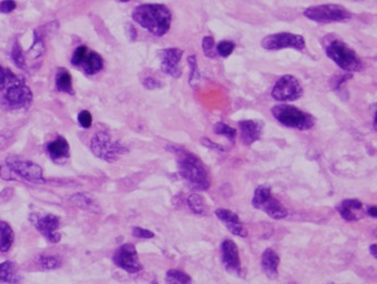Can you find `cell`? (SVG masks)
<instances>
[{
	"mask_svg": "<svg viewBox=\"0 0 377 284\" xmlns=\"http://www.w3.org/2000/svg\"><path fill=\"white\" fill-rule=\"evenodd\" d=\"M165 149L177 156L179 174L191 186V189L197 191L209 190L210 179L208 171L197 156L174 146H167Z\"/></svg>",
	"mask_w": 377,
	"mask_h": 284,
	"instance_id": "cell-1",
	"label": "cell"
},
{
	"mask_svg": "<svg viewBox=\"0 0 377 284\" xmlns=\"http://www.w3.org/2000/svg\"><path fill=\"white\" fill-rule=\"evenodd\" d=\"M132 19L150 34L162 37L169 32L172 14L162 4H144L134 8Z\"/></svg>",
	"mask_w": 377,
	"mask_h": 284,
	"instance_id": "cell-2",
	"label": "cell"
},
{
	"mask_svg": "<svg viewBox=\"0 0 377 284\" xmlns=\"http://www.w3.org/2000/svg\"><path fill=\"white\" fill-rule=\"evenodd\" d=\"M272 114L281 124L298 130H310L315 124V118L296 106L290 104H276L272 108Z\"/></svg>",
	"mask_w": 377,
	"mask_h": 284,
	"instance_id": "cell-3",
	"label": "cell"
},
{
	"mask_svg": "<svg viewBox=\"0 0 377 284\" xmlns=\"http://www.w3.org/2000/svg\"><path fill=\"white\" fill-rule=\"evenodd\" d=\"M326 54L342 70L349 74L358 72L363 69V64H362L359 56L353 49H351L348 44L339 39L332 40L328 44Z\"/></svg>",
	"mask_w": 377,
	"mask_h": 284,
	"instance_id": "cell-4",
	"label": "cell"
},
{
	"mask_svg": "<svg viewBox=\"0 0 377 284\" xmlns=\"http://www.w3.org/2000/svg\"><path fill=\"white\" fill-rule=\"evenodd\" d=\"M252 206L255 209L266 213L273 220H282L289 214L288 209L273 196L271 188L266 184L256 188L252 199Z\"/></svg>",
	"mask_w": 377,
	"mask_h": 284,
	"instance_id": "cell-5",
	"label": "cell"
},
{
	"mask_svg": "<svg viewBox=\"0 0 377 284\" xmlns=\"http://www.w3.org/2000/svg\"><path fill=\"white\" fill-rule=\"evenodd\" d=\"M90 150L99 159L113 162L128 152V148L118 141H113L107 132H97L90 142Z\"/></svg>",
	"mask_w": 377,
	"mask_h": 284,
	"instance_id": "cell-6",
	"label": "cell"
},
{
	"mask_svg": "<svg viewBox=\"0 0 377 284\" xmlns=\"http://www.w3.org/2000/svg\"><path fill=\"white\" fill-rule=\"evenodd\" d=\"M304 16L316 22L332 24L348 22L352 18V14L341 4H328L306 8L304 10Z\"/></svg>",
	"mask_w": 377,
	"mask_h": 284,
	"instance_id": "cell-7",
	"label": "cell"
},
{
	"mask_svg": "<svg viewBox=\"0 0 377 284\" xmlns=\"http://www.w3.org/2000/svg\"><path fill=\"white\" fill-rule=\"evenodd\" d=\"M261 46L265 50H281L286 48H292L296 50L305 49V39L303 36L291 34V32H279L266 36L261 42Z\"/></svg>",
	"mask_w": 377,
	"mask_h": 284,
	"instance_id": "cell-8",
	"label": "cell"
},
{
	"mask_svg": "<svg viewBox=\"0 0 377 284\" xmlns=\"http://www.w3.org/2000/svg\"><path fill=\"white\" fill-rule=\"evenodd\" d=\"M32 101V92L21 80L18 78L10 84L6 88L2 97V102L4 106L11 109H21L26 108Z\"/></svg>",
	"mask_w": 377,
	"mask_h": 284,
	"instance_id": "cell-9",
	"label": "cell"
},
{
	"mask_svg": "<svg viewBox=\"0 0 377 284\" xmlns=\"http://www.w3.org/2000/svg\"><path fill=\"white\" fill-rule=\"evenodd\" d=\"M303 96V88L299 80L291 74L281 77L272 89L273 99L281 102H290L300 99Z\"/></svg>",
	"mask_w": 377,
	"mask_h": 284,
	"instance_id": "cell-10",
	"label": "cell"
},
{
	"mask_svg": "<svg viewBox=\"0 0 377 284\" xmlns=\"http://www.w3.org/2000/svg\"><path fill=\"white\" fill-rule=\"evenodd\" d=\"M32 226L51 243H58L61 240V234L59 233L60 220L54 214H39V213H31L29 216Z\"/></svg>",
	"mask_w": 377,
	"mask_h": 284,
	"instance_id": "cell-11",
	"label": "cell"
},
{
	"mask_svg": "<svg viewBox=\"0 0 377 284\" xmlns=\"http://www.w3.org/2000/svg\"><path fill=\"white\" fill-rule=\"evenodd\" d=\"M113 262L115 266L128 273H138L143 268L139 260L137 248L131 243H125L115 251Z\"/></svg>",
	"mask_w": 377,
	"mask_h": 284,
	"instance_id": "cell-12",
	"label": "cell"
},
{
	"mask_svg": "<svg viewBox=\"0 0 377 284\" xmlns=\"http://www.w3.org/2000/svg\"><path fill=\"white\" fill-rule=\"evenodd\" d=\"M7 166L14 174L29 182H32V184H43L44 182L41 166L32 161L8 159Z\"/></svg>",
	"mask_w": 377,
	"mask_h": 284,
	"instance_id": "cell-13",
	"label": "cell"
},
{
	"mask_svg": "<svg viewBox=\"0 0 377 284\" xmlns=\"http://www.w3.org/2000/svg\"><path fill=\"white\" fill-rule=\"evenodd\" d=\"M183 50L179 48H165L159 52V58L161 62V70L165 74L178 79L182 74V69L180 67V62L182 59Z\"/></svg>",
	"mask_w": 377,
	"mask_h": 284,
	"instance_id": "cell-14",
	"label": "cell"
},
{
	"mask_svg": "<svg viewBox=\"0 0 377 284\" xmlns=\"http://www.w3.org/2000/svg\"><path fill=\"white\" fill-rule=\"evenodd\" d=\"M221 253H222V263L225 270L229 273H233V274H240L241 260L239 248L235 242L230 239H225L221 244Z\"/></svg>",
	"mask_w": 377,
	"mask_h": 284,
	"instance_id": "cell-15",
	"label": "cell"
},
{
	"mask_svg": "<svg viewBox=\"0 0 377 284\" xmlns=\"http://www.w3.org/2000/svg\"><path fill=\"white\" fill-rule=\"evenodd\" d=\"M215 216H217L218 219L223 223L224 226L232 233V234L241 238H245L248 236V230L245 229V226H243L242 221L240 220L239 216L233 211L220 208V209L215 210Z\"/></svg>",
	"mask_w": 377,
	"mask_h": 284,
	"instance_id": "cell-16",
	"label": "cell"
},
{
	"mask_svg": "<svg viewBox=\"0 0 377 284\" xmlns=\"http://www.w3.org/2000/svg\"><path fill=\"white\" fill-rule=\"evenodd\" d=\"M240 138L245 146H252L263 132L264 124L260 120H243L239 122Z\"/></svg>",
	"mask_w": 377,
	"mask_h": 284,
	"instance_id": "cell-17",
	"label": "cell"
},
{
	"mask_svg": "<svg viewBox=\"0 0 377 284\" xmlns=\"http://www.w3.org/2000/svg\"><path fill=\"white\" fill-rule=\"evenodd\" d=\"M340 216L348 222L361 220L365 216L364 204L358 199H346L336 206Z\"/></svg>",
	"mask_w": 377,
	"mask_h": 284,
	"instance_id": "cell-18",
	"label": "cell"
},
{
	"mask_svg": "<svg viewBox=\"0 0 377 284\" xmlns=\"http://www.w3.org/2000/svg\"><path fill=\"white\" fill-rule=\"evenodd\" d=\"M280 256L273 248H266L261 256V268L264 274L270 278H276L279 276Z\"/></svg>",
	"mask_w": 377,
	"mask_h": 284,
	"instance_id": "cell-19",
	"label": "cell"
},
{
	"mask_svg": "<svg viewBox=\"0 0 377 284\" xmlns=\"http://www.w3.org/2000/svg\"><path fill=\"white\" fill-rule=\"evenodd\" d=\"M48 154L53 161H66L70 156V146L68 141L63 136H58L56 140L50 142L47 146Z\"/></svg>",
	"mask_w": 377,
	"mask_h": 284,
	"instance_id": "cell-20",
	"label": "cell"
},
{
	"mask_svg": "<svg viewBox=\"0 0 377 284\" xmlns=\"http://www.w3.org/2000/svg\"><path fill=\"white\" fill-rule=\"evenodd\" d=\"M83 71L87 74H95L103 68V59L100 54L94 52H88L81 66Z\"/></svg>",
	"mask_w": 377,
	"mask_h": 284,
	"instance_id": "cell-21",
	"label": "cell"
},
{
	"mask_svg": "<svg viewBox=\"0 0 377 284\" xmlns=\"http://www.w3.org/2000/svg\"><path fill=\"white\" fill-rule=\"evenodd\" d=\"M20 281L21 276L12 262L6 261L0 263V283H18Z\"/></svg>",
	"mask_w": 377,
	"mask_h": 284,
	"instance_id": "cell-22",
	"label": "cell"
},
{
	"mask_svg": "<svg viewBox=\"0 0 377 284\" xmlns=\"http://www.w3.org/2000/svg\"><path fill=\"white\" fill-rule=\"evenodd\" d=\"M14 240L12 228L7 222L0 220V251L8 252Z\"/></svg>",
	"mask_w": 377,
	"mask_h": 284,
	"instance_id": "cell-23",
	"label": "cell"
},
{
	"mask_svg": "<svg viewBox=\"0 0 377 284\" xmlns=\"http://www.w3.org/2000/svg\"><path fill=\"white\" fill-rule=\"evenodd\" d=\"M69 201L79 209L87 211H98V206L91 196L84 194H75L70 196Z\"/></svg>",
	"mask_w": 377,
	"mask_h": 284,
	"instance_id": "cell-24",
	"label": "cell"
},
{
	"mask_svg": "<svg viewBox=\"0 0 377 284\" xmlns=\"http://www.w3.org/2000/svg\"><path fill=\"white\" fill-rule=\"evenodd\" d=\"M56 87L61 92L73 94L72 78L67 69L60 68L56 76Z\"/></svg>",
	"mask_w": 377,
	"mask_h": 284,
	"instance_id": "cell-25",
	"label": "cell"
},
{
	"mask_svg": "<svg viewBox=\"0 0 377 284\" xmlns=\"http://www.w3.org/2000/svg\"><path fill=\"white\" fill-rule=\"evenodd\" d=\"M188 206L191 209V211L195 213V214H199V216L208 214L209 209H208L207 202H205L203 198L198 194H193L188 198Z\"/></svg>",
	"mask_w": 377,
	"mask_h": 284,
	"instance_id": "cell-26",
	"label": "cell"
},
{
	"mask_svg": "<svg viewBox=\"0 0 377 284\" xmlns=\"http://www.w3.org/2000/svg\"><path fill=\"white\" fill-rule=\"evenodd\" d=\"M37 263L44 270H56L62 264L61 258L54 256H39Z\"/></svg>",
	"mask_w": 377,
	"mask_h": 284,
	"instance_id": "cell-27",
	"label": "cell"
},
{
	"mask_svg": "<svg viewBox=\"0 0 377 284\" xmlns=\"http://www.w3.org/2000/svg\"><path fill=\"white\" fill-rule=\"evenodd\" d=\"M188 62H189L190 69H191L189 84H190L191 87L195 89L198 87L199 81H200V72H199V67H198V62H197V56H195V54L189 56Z\"/></svg>",
	"mask_w": 377,
	"mask_h": 284,
	"instance_id": "cell-28",
	"label": "cell"
},
{
	"mask_svg": "<svg viewBox=\"0 0 377 284\" xmlns=\"http://www.w3.org/2000/svg\"><path fill=\"white\" fill-rule=\"evenodd\" d=\"M165 281L168 283H179V284H185V283H190L191 278L182 271L179 270H169L167 272V276H165Z\"/></svg>",
	"mask_w": 377,
	"mask_h": 284,
	"instance_id": "cell-29",
	"label": "cell"
},
{
	"mask_svg": "<svg viewBox=\"0 0 377 284\" xmlns=\"http://www.w3.org/2000/svg\"><path fill=\"white\" fill-rule=\"evenodd\" d=\"M214 132L217 134L218 136H225V138H228L230 141L234 142L235 138H236V130L234 128H232V126H228L226 124H223V122H218L215 124L214 126Z\"/></svg>",
	"mask_w": 377,
	"mask_h": 284,
	"instance_id": "cell-30",
	"label": "cell"
},
{
	"mask_svg": "<svg viewBox=\"0 0 377 284\" xmlns=\"http://www.w3.org/2000/svg\"><path fill=\"white\" fill-rule=\"evenodd\" d=\"M11 59H12L13 64H16L19 69H21V70L26 69V59H24L22 50H21V48H20V46L17 42H14L13 47H12Z\"/></svg>",
	"mask_w": 377,
	"mask_h": 284,
	"instance_id": "cell-31",
	"label": "cell"
},
{
	"mask_svg": "<svg viewBox=\"0 0 377 284\" xmlns=\"http://www.w3.org/2000/svg\"><path fill=\"white\" fill-rule=\"evenodd\" d=\"M202 49H203L204 54L207 56L208 58L214 59L215 57H217L218 52H217V47H215V42H214V38L211 37V36H207V37L203 38Z\"/></svg>",
	"mask_w": 377,
	"mask_h": 284,
	"instance_id": "cell-32",
	"label": "cell"
},
{
	"mask_svg": "<svg viewBox=\"0 0 377 284\" xmlns=\"http://www.w3.org/2000/svg\"><path fill=\"white\" fill-rule=\"evenodd\" d=\"M44 52V44H43V40L41 36L37 34V32H34V42L33 44L31 46V48L29 49V56L33 59H36L40 57Z\"/></svg>",
	"mask_w": 377,
	"mask_h": 284,
	"instance_id": "cell-33",
	"label": "cell"
},
{
	"mask_svg": "<svg viewBox=\"0 0 377 284\" xmlns=\"http://www.w3.org/2000/svg\"><path fill=\"white\" fill-rule=\"evenodd\" d=\"M16 79L17 77L11 72V71L4 70L1 66H0V91L6 89L8 86L11 82H13Z\"/></svg>",
	"mask_w": 377,
	"mask_h": 284,
	"instance_id": "cell-34",
	"label": "cell"
},
{
	"mask_svg": "<svg viewBox=\"0 0 377 284\" xmlns=\"http://www.w3.org/2000/svg\"><path fill=\"white\" fill-rule=\"evenodd\" d=\"M87 54H88V48L85 47V46H80V47H78L74 50L72 58H71V64L73 66H77V67H80Z\"/></svg>",
	"mask_w": 377,
	"mask_h": 284,
	"instance_id": "cell-35",
	"label": "cell"
},
{
	"mask_svg": "<svg viewBox=\"0 0 377 284\" xmlns=\"http://www.w3.org/2000/svg\"><path fill=\"white\" fill-rule=\"evenodd\" d=\"M235 48V44L232 42H221L217 46V52L221 56V57L226 58L233 52Z\"/></svg>",
	"mask_w": 377,
	"mask_h": 284,
	"instance_id": "cell-36",
	"label": "cell"
},
{
	"mask_svg": "<svg viewBox=\"0 0 377 284\" xmlns=\"http://www.w3.org/2000/svg\"><path fill=\"white\" fill-rule=\"evenodd\" d=\"M78 122L84 129H88L92 124V116L88 110H82L78 114Z\"/></svg>",
	"mask_w": 377,
	"mask_h": 284,
	"instance_id": "cell-37",
	"label": "cell"
},
{
	"mask_svg": "<svg viewBox=\"0 0 377 284\" xmlns=\"http://www.w3.org/2000/svg\"><path fill=\"white\" fill-rule=\"evenodd\" d=\"M141 82L148 90H154V89H159L162 87V84H161L157 78L152 77V76H147V77H144L141 80Z\"/></svg>",
	"mask_w": 377,
	"mask_h": 284,
	"instance_id": "cell-38",
	"label": "cell"
},
{
	"mask_svg": "<svg viewBox=\"0 0 377 284\" xmlns=\"http://www.w3.org/2000/svg\"><path fill=\"white\" fill-rule=\"evenodd\" d=\"M132 234L135 238H139V239H152V238H154V233L152 231L139 226L133 228Z\"/></svg>",
	"mask_w": 377,
	"mask_h": 284,
	"instance_id": "cell-39",
	"label": "cell"
},
{
	"mask_svg": "<svg viewBox=\"0 0 377 284\" xmlns=\"http://www.w3.org/2000/svg\"><path fill=\"white\" fill-rule=\"evenodd\" d=\"M201 144H202L204 146H207V148L211 149V150L219 151V152H223V151H225V149H224V146H223L215 144V142H212V141H211L209 138H202V139H201Z\"/></svg>",
	"mask_w": 377,
	"mask_h": 284,
	"instance_id": "cell-40",
	"label": "cell"
},
{
	"mask_svg": "<svg viewBox=\"0 0 377 284\" xmlns=\"http://www.w3.org/2000/svg\"><path fill=\"white\" fill-rule=\"evenodd\" d=\"M16 6L17 4L13 0H3V2L0 4V12L3 14H9L16 9Z\"/></svg>",
	"mask_w": 377,
	"mask_h": 284,
	"instance_id": "cell-41",
	"label": "cell"
},
{
	"mask_svg": "<svg viewBox=\"0 0 377 284\" xmlns=\"http://www.w3.org/2000/svg\"><path fill=\"white\" fill-rule=\"evenodd\" d=\"M128 34L129 37L131 40H135V38H137V30L134 29L133 26H131V24H128Z\"/></svg>",
	"mask_w": 377,
	"mask_h": 284,
	"instance_id": "cell-42",
	"label": "cell"
},
{
	"mask_svg": "<svg viewBox=\"0 0 377 284\" xmlns=\"http://www.w3.org/2000/svg\"><path fill=\"white\" fill-rule=\"evenodd\" d=\"M366 214H369L370 216L376 218V206H368V209L365 211Z\"/></svg>",
	"mask_w": 377,
	"mask_h": 284,
	"instance_id": "cell-43",
	"label": "cell"
},
{
	"mask_svg": "<svg viewBox=\"0 0 377 284\" xmlns=\"http://www.w3.org/2000/svg\"><path fill=\"white\" fill-rule=\"evenodd\" d=\"M370 252H371V254L373 256V258H376L377 254H376V244H375V243L370 246Z\"/></svg>",
	"mask_w": 377,
	"mask_h": 284,
	"instance_id": "cell-44",
	"label": "cell"
},
{
	"mask_svg": "<svg viewBox=\"0 0 377 284\" xmlns=\"http://www.w3.org/2000/svg\"><path fill=\"white\" fill-rule=\"evenodd\" d=\"M374 130L376 131V111L374 112Z\"/></svg>",
	"mask_w": 377,
	"mask_h": 284,
	"instance_id": "cell-45",
	"label": "cell"
},
{
	"mask_svg": "<svg viewBox=\"0 0 377 284\" xmlns=\"http://www.w3.org/2000/svg\"><path fill=\"white\" fill-rule=\"evenodd\" d=\"M118 2H130V0H118Z\"/></svg>",
	"mask_w": 377,
	"mask_h": 284,
	"instance_id": "cell-46",
	"label": "cell"
}]
</instances>
